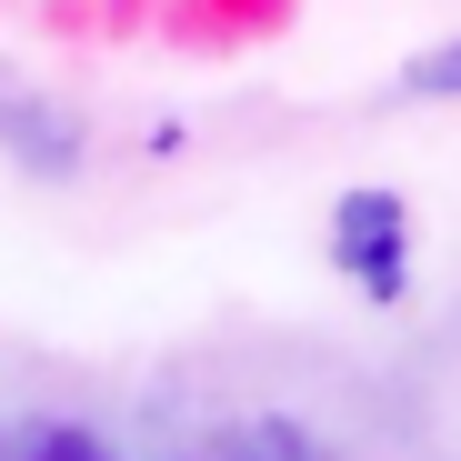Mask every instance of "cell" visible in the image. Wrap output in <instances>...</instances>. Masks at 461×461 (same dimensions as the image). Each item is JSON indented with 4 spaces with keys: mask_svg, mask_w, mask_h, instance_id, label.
I'll use <instances>...</instances> for the list:
<instances>
[{
    "mask_svg": "<svg viewBox=\"0 0 461 461\" xmlns=\"http://www.w3.org/2000/svg\"><path fill=\"white\" fill-rule=\"evenodd\" d=\"M402 201L392 191H351L341 211H331V241H341V271L351 281H371V291H402Z\"/></svg>",
    "mask_w": 461,
    "mask_h": 461,
    "instance_id": "cell-1",
    "label": "cell"
},
{
    "mask_svg": "<svg viewBox=\"0 0 461 461\" xmlns=\"http://www.w3.org/2000/svg\"><path fill=\"white\" fill-rule=\"evenodd\" d=\"M0 461H111L101 441H81V431H31V441H11Z\"/></svg>",
    "mask_w": 461,
    "mask_h": 461,
    "instance_id": "cell-2",
    "label": "cell"
},
{
    "mask_svg": "<svg viewBox=\"0 0 461 461\" xmlns=\"http://www.w3.org/2000/svg\"><path fill=\"white\" fill-rule=\"evenodd\" d=\"M402 91H461V41H441V50H421Z\"/></svg>",
    "mask_w": 461,
    "mask_h": 461,
    "instance_id": "cell-3",
    "label": "cell"
}]
</instances>
